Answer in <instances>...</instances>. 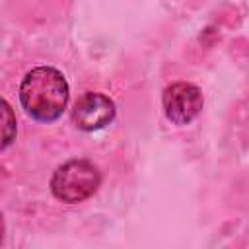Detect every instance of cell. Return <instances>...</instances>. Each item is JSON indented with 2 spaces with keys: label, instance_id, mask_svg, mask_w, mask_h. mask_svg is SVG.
<instances>
[{
  "label": "cell",
  "instance_id": "7a4b0ae2",
  "mask_svg": "<svg viewBox=\"0 0 249 249\" xmlns=\"http://www.w3.org/2000/svg\"><path fill=\"white\" fill-rule=\"evenodd\" d=\"M101 183V175L97 167L88 160H70L62 163L51 179L53 195L66 202L76 204L89 198Z\"/></svg>",
  "mask_w": 249,
  "mask_h": 249
},
{
  "label": "cell",
  "instance_id": "6da1fadb",
  "mask_svg": "<svg viewBox=\"0 0 249 249\" xmlns=\"http://www.w3.org/2000/svg\"><path fill=\"white\" fill-rule=\"evenodd\" d=\"M19 101L35 121H56L68 103V82L60 70L53 66H37L21 80Z\"/></svg>",
  "mask_w": 249,
  "mask_h": 249
},
{
  "label": "cell",
  "instance_id": "5b68a950",
  "mask_svg": "<svg viewBox=\"0 0 249 249\" xmlns=\"http://www.w3.org/2000/svg\"><path fill=\"white\" fill-rule=\"evenodd\" d=\"M16 132H18L16 113L12 105L0 97V150H6L16 140Z\"/></svg>",
  "mask_w": 249,
  "mask_h": 249
},
{
  "label": "cell",
  "instance_id": "8992f818",
  "mask_svg": "<svg viewBox=\"0 0 249 249\" xmlns=\"http://www.w3.org/2000/svg\"><path fill=\"white\" fill-rule=\"evenodd\" d=\"M4 237V220H2V214H0V241Z\"/></svg>",
  "mask_w": 249,
  "mask_h": 249
},
{
  "label": "cell",
  "instance_id": "277c9868",
  "mask_svg": "<svg viewBox=\"0 0 249 249\" xmlns=\"http://www.w3.org/2000/svg\"><path fill=\"white\" fill-rule=\"evenodd\" d=\"M115 117V103L99 91H88L84 93L74 109H72V123L86 132L99 130L107 126Z\"/></svg>",
  "mask_w": 249,
  "mask_h": 249
},
{
  "label": "cell",
  "instance_id": "3957f363",
  "mask_svg": "<svg viewBox=\"0 0 249 249\" xmlns=\"http://www.w3.org/2000/svg\"><path fill=\"white\" fill-rule=\"evenodd\" d=\"M163 111L173 124H189L202 111V93L195 84L177 82L163 91Z\"/></svg>",
  "mask_w": 249,
  "mask_h": 249
}]
</instances>
